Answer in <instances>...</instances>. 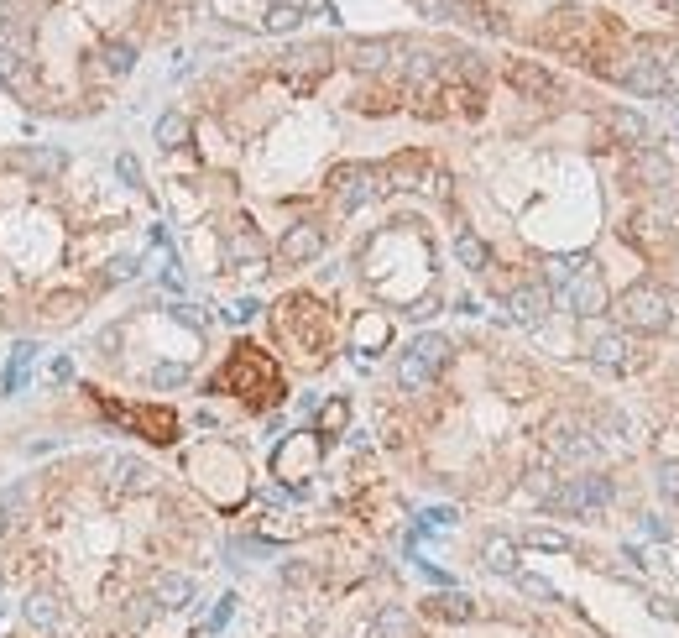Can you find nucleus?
Wrapping results in <instances>:
<instances>
[{"instance_id": "f257e3e1", "label": "nucleus", "mask_w": 679, "mask_h": 638, "mask_svg": "<svg viewBox=\"0 0 679 638\" xmlns=\"http://www.w3.org/2000/svg\"><path fill=\"white\" fill-rule=\"evenodd\" d=\"M617 319L627 330H638V335H659L669 330V293L664 288H653V283H632L622 299H617Z\"/></svg>"}, {"instance_id": "f03ea898", "label": "nucleus", "mask_w": 679, "mask_h": 638, "mask_svg": "<svg viewBox=\"0 0 679 638\" xmlns=\"http://www.w3.org/2000/svg\"><path fill=\"white\" fill-rule=\"evenodd\" d=\"M606 503H612V482L606 476H570L549 492V513H575V518H596Z\"/></svg>"}, {"instance_id": "7ed1b4c3", "label": "nucleus", "mask_w": 679, "mask_h": 638, "mask_svg": "<svg viewBox=\"0 0 679 638\" xmlns=\"http://www.w3.org/2000/svg\"><path fill=\"white\" fill-rule=\"evenodd\" d=\"M565 304L580 314V319H596V314H606V283H601V272H596V262L585 257V267L575 272V278L565 283Z\"/></svg>"}, {"instance_id": "20e7f679", "label": "nucleus", "mask_w": 679, "mask_h": 638, "mask_svg": "<svg viewBox=\"0 0 679 638\" xmlns=\"http://www.w3.org/2000/svg\"><path fill=\"white\" fill-rule=\"evenodd\" d=\"M377 194H382V173H377V168L356 163V168H340V173H335V199H340L345 215L361 210V204H371Z\"/></svg>"}, {"instance_id": "39448f33", "label": "nucleus", "mask_w": 679, "mask_h": 638, "mask_svg": "<svg viewBox=\"0 0 679 638\" xmlns=\"http://www.w3.org/2000/svg\"><path fill=\"white\" fill-rule=\"evenodd\" d=\"M413 6L424 11L429 21H455V27H476V32H502V21L476 11L471 0H413Z\"/></svg>"}, {"instance_id": "423d86ee", "label": "nucleus", "mask_w": 679, "mask_h": 638, "mask_svg": "<svg viewBox=\"0 0 679 638\" xmlns=\"http://www.w3.org/2000/svg\"><path fill=\"white\" fill-rule=\"evenodd\" d=\"M110 476V492H121V497H142V492H152V482H157V471L142 461V455H115V461L105 466Z\"/></svg>"}, {"instance_id": "0eeeda50", "label": "nucleus", "mask_w": 679, "mask_h": 638, "mask_svg": "<svg viewBox=\"0 0 679 638\" xmlns=\"http://www.w3.org/2000/svg\"><path fill=\"white\" fill-rule=\"evenodd\" d=\"M324 252V231L314 220H298V225H288L283 231V241H277V257H283L288 267H303V262H314Z\"/></svg>"}, {"instance_id": "6e6552de", "label": "nucleus", "mask_w": 679, "mask_h": 638, "mask_svg": "<svg viewBox=\"0 0 679 638\" xmlns=\"http://www.w3.org/2000/svg\"><path fill=\"white\" fill-rule=\"evenodd\" d=\"M549 450L559 455V461H575V466H580V461H596V450H601V445H596L591 435H585L580 424L554 419V424H549Z\"/></svg>"}, {"instance_id": "1a4fd4ad", "label": "nucleus", "mask_w": 679, "mask_h": 638, "mask_svg": "<svg viewBox=\"0 0 679 638\" xmlns=\"http://www.w3.org/2000/svg\"><path fill=\"white\" fill-rule=\"evenodd\" d=\"M617 79L627 89H638V95H664V89H669V74H664V58L659 53H638L627 68H617Z\"/></svg>"}, {"instance_id": "9d476101", "label": "nucleus", "mask_w": 679, "mask_h": 638, "mask_svg": "<svg viewBox=\"0 0 679 638\" xmlns=\"http://www.w3.org/2000/svg\"><path fill=\"white\" fill-rule=\"evenodd\" d=\"M194 597H199L194 576H183V571H157V576H152V602H157L162 612H183V607H194Z\"/></svg>"}, {"instance_id": "9b49d317", "label": "nucleus", "mask_w": 679, "mask_h": 638, "mask_svg": "<svg viewBox=\"0 0 679 638\" xmlns=\"http://www.w3.org/2000/svg\"><path fill=\"white\" fill-rule=\"evenodd\" d=\"M549 304H554V293H549L544 283H523V288L507 293V309H512V319H518V325H544Z\"/></svg>"}, {"instance_id": "f8f14e48", "label": "nucleus", "mask_w": 679, "mask_h": 638, "mask_svg": "<svg viewBox=\"0 0 679 638\" xmlns=\"http://www.w3.org/2000/svg\"><path fill=\"white\" fill-rule=\"evenodd\" d=\"M392 53H397V42H387V37H356L345 48V63L356 68V74H377V68L392 63Z\"/></svg>"}, {"instance_id": "ddd939ff", "label": "nucleus", "mask_w": 679, "mask_h": 638, "mask_svg": "<svg viewBox=\"0 0 679 638\" xmlns=\"http://www.w3.org/2000/svg\"><path fill=\"white\" fill-rule=\"evenodd\" d=\"M507 79H512V89H518V95H528V100H554V95H559L554 74H544L538 63H523V58L507 68Z\"/></svg>"}, {"instance_id": "4468645a", "label": "nucleus", "mask_w": 679, "mask_h": 638, "mask_svg": "<svg viewBox=\"0 0 679 638\" xmlns=\"http://www.w3.org/2000/svg\"><path fill=\"white\" fill-rule=\"evenodd\" d=\"M481 565L491 576H518L523 565H518V539H507V534H486L481 539Z\"/></svg>"}, {"instance_id": "2eb2a0df", "label": "nucleus", "mask_w": 679, "mask_h": 638, "mask_svg": "<svg viewBox=\"0 0 679 638\" xmlns=\"http://www.w3.org/2000/svg\"><path fill=\"white\" fill-rule=\"evenodd\" d=\"M21 618H27L37 633H58L63 628V602L53 591H32V597H21Z\"/></svg>"}, {"instance_id": "dca6fc26", "label": "nucleus", "mask_w": 679, "mask_h": 638, "mask_svg": "<svg viewBox=\"0 0 679 638\" xmlns=\"http://www.w3.org/2000/svg\"><path fill=\"white\" fill-rule=\"evenodd\" d=\"M632 173L643 178V189H669V194H674V163H669L664 152L643 147V152H638V163H632Z\"/></svg>"}, {"instance_id": "f3484780", "label": "nucleus", "mask_w": 679, "mask_h": 638, "mask_svg": "<svg viewBox=\"0 0 679 638\" xmlns=\"http://www.w3.org/2000/svg\"><path fill=\"white\" fill-rule=\"evenodd\" d=\"M21 168H27L32 178H42V184H48V178H63V168H68V152H63V147H27V152H21Z\"/></svg>"}, {"instance_id": "a211bd4d", "label": "nucleus", "mask_w": 679, "mask_h": 638, "mask_svg": "<svg viewBox=\"0 0 679 638\" xmlns=\"http://www.w3.org/2000/svg\"><path fill=\"white\" fill-rule=\"evenodd\" d=\"M371 638H418L413 612L397 607V602H387V607L377 612V623H371Z\"/></svg>"}, {"instance_id": "6ab92c4d", "label": "nucleus", "mask_w": 679, "mask_h": 638, "mask_svg": "<svg viewBox=\"0 0 679 638\" xmlns=\"http://www.w3.org/2000/svg\"><path fill=\"white\" fill-rule=\"evenodd\" d=\"M429 612H434V618H444V623H471L476 618V602L465 597V591H434Z\"/></svg>"}, {"instance_id": "aec40b11", "label": "nucleus", "mask_w": 679, "mask_h": 638, "mask_svg": "<svg viewBox=\"0 0 679 638\" xmlns=\"http://www.w3.org/2000/svg\"><path fill=\"white\" fill-rule=\"evenodd\" d=\"M627 351H632V346H627L622 335H596V340H591V351H585V356H591L596 367H606V372H622L627 361H632Z\"/></svg>"}, {"instance_id": "412c9836", "label": "nucleus", "mask_w": 679, "mask_h": 638, "mask_svg": "<svg viewBox=\"0 0 679 638\" xmlns=\"http://www.w3.org/2000/svg\"><path fill=\"white\" fill-rule=\"evenodd\" d=\"M612 131L622 136V142H627L632 152H643V147H653V131H648V121L638 116V110H612Z\"/></svg>"}, {"instance_id": "4be33fe9", "label": "nucleus", "mask_w": 679, "mask_h": 638, "mask_svg": "<svg viewBox=\"0 0 679 638\" xmlns=\"http://www.w3.org/2000/svg\"><path fill=\"white\" fill-rule=\"evenodd\" d=\"M189 131H194L189 116H183V110H168V116H157V131H152V136H157L162 152H178L183 142H189Z\"/></svg>"}, {"instance_id": "5701e85b", "label": "nucleus", "mask_w": 679, "mask_h": 638, "mask_svg": "<svg viewBox=\"0 0 679 638\" xmlns=\"http://www.w3.org/2000/svg\"><path fill=\"white\" fill-rule=\"evenodd\" d=\"M397 68H403V79H429L434 68H439V58L429 53V48H413V42H397Z\"/></svg>"}, {"instance_id": "b1692460", "label": "nucleus", "mask_w": 679, "mask_h": 638, "mask_svg": "<svg viewBox=\"0 0 679 638\" xmlns=\"http://www.w3.org/2000/svg\"><path fill=\"white\" fill-rule=\"evenodd\" d=\"M455 257H460V267L486 272V267H491V246H486L476 231H460V236H455Z\"/></svg>"}, {"instance_id": "393cba45", "label": "nucleus", "mask_w": 679, "mask_h": 638, "mask_svg": "<svg viewBox=\"0 0 679 638\" xmlns=\"http://www.w3.org/2000/svg\"><path fill=\"white\" fill-rule=\"evenodd\" d=\"M408 351H413L418 361H424V367H429V372H439V367H444V361H450V340H444V335H418V340H413V346H408Z\"/></svg>"}, {"instance_id": "a878e982", "label": "nucleus", "mask_w": 679, "mask_h": 638, "mask_svg": "<svg viewBox=\"0 0 679 638\" xmlns=\"http://www.w3.org/2000/svg\"><path fill=\"white\" fill-rule=\"evenodd\" d=\"M183 382H189V367H183V361H157V367L147 372V387H157V393L183 387Z\"/></svg>"}, {"instance_id": "bb28decb", "label": "nucleus", "mask_w": 679, "mask_h": 638, "mask_svg": "<svg viewBox=\"0 0 679 638\" xmlns=\"http://www.w3.org/2000/svg\"><path fill=\"white\" fill-rule=\"evenodd\" d=\"M523 544H533V550H549V555H570V550H575V539L559 534V529H528Z\"/></svg>"}, {"instance_id": "cd10ccee", "label": "nucleus", "mask_w": 679, "mask_h": 638, "mask_svg": "<svg viewBox=\"0 0 679 638\" xmlns=\"http://www.w3.org/2000/svg\"><path fill=\"white\" fill-rule=\"evenodd\" d=\"M512 581H518V591H523L528 602H559V591H554V581H544V576H538V571H518V576H512Z\"/></svg>"}, {"instance_id": "c85d7f7f", "label": "nucleus", "mask_w": 679, "mask_h": 638, "mask_svg": "<svg viewBox=\"0 0 679 638\" xmlns=\"http://www.w3.org/2000/svg\"><path fill=\"white\" fill-rule=\"evenodd\" d=\"M397 382H403V387H429V382H434V372H429L413 351H403V356H397Z\"/></svg>"}, {"instance_id": "c756f323", "label": "nucleus", "mask_w": 679, "mask_h": 638, "mask_svg": "<svg viewBox=\"0 0 679 638\" xmlns=\"http://www.w3.org/2000/svg\"><path fill=\"white\" fill-rule=\"evenodd\" d=\"M32 356H37V340H21L16 356H11V367H6V387L16 393V382H27V367H32Z\"/></svg>"}, {"instance_id": "7c9ffc66", "label": "nucleus", "mask_w": 679, "mask_h": 638, "mask_svg": "<svg viewBox=\"0 0 679 638\" xmlns=\"http://www.w3.org/2000/svg\"><path fill=\"white\" fill-rule=\"evenodd\" d=\"M105 68H110V74H131L136 48H131V42H105Z\"/></svg>"}, {"instance_id": "2f4dec72", "label": "nucleus", "mask_w": 679, "mask_h": 638, "mask_svg": "<svg viewBox=\"0 0 679 638\" xmlns=\"http://www.w3.org/2000/svg\"><path fill=\"white\" fill-rule=\"evenodd\" d=\"M298 21H303L298 6H267V21H262V27H267V32H293Z\"/></svg>"}, {"instance_id": "473e14b6", "label": "nucleus", "mask_w": 679, "mask_h": 638, "mask_svg": "<svg viewBox=\"0 0 679 638\" xmlns=\"http://www.w3.org/2000/svg\"><path fill=\"white\" fill-rule=\"evenodd\" d=\"M136 278V257H115V262H105V283L115 288V283H131Z\"/></svg>"}, {"instance_id": "72a5a7b5", "label": "nucleus", "mask_w": 679, "mask_h": 638, "mask_svg": "<svg viewBox=\"0 0 679 638\" xmlns=\"http://www.w3.org/2000/svg\"><path fill=\"white\" fill-rule=\"evenodd\" d=\"M115 173H121V184L142 189V168H136V157H131V152H121V157H115Z\"/></svg>"}, {"instance_id": "f704fd0d", "label": "nucleus", "mask_w": 679, "mask_h": 638, "mask_svg": "<svg viewBox=\"0 0 679 638\" xmlns=\"http://www.w3.org/2000/svg\"><path fill=\"white\" fill-rule=\"evenodd\" d=\"M554 487H559V482H554L549 471H533V476H528V492L538 497V503H549V492H554Z\"/></svg>"}, {"instance_id": "c9c22d12", "label": "nucleus", "mask_w": 679, "mask_h": 638, "mask_svg": "<svg viewBox=\"0 0 679 638\" xmlns=\"http://www.w3.org/2000/svg\"><path fill=\"white\" fill-rule=\"evenodd\" d=\"M659 487L679 503V461H664V466H659Z\"/></svg>"}, {"instance_id": "e433bc0d", "label": "nucleus", "mask_w": 679, "mask_h": 638, "mask_svg": "<svg viewBox=\"0 0 679 638\" xmlns=\"http://www.w3.org/2000/svg\"><path fill=\"white\" fill-rule=\"evenodd\" d=\"M345 419H350V408H345V403L335 398L330 408H324V419H319V424H324V429H345Z\"/></svg>"}, {"instance_id": "4c0bfd02", "label": "nucleus", "mask_w": 679, "mask_h": 638, "mask_svg": "<svg viewBox=\"0 0 679 638\" xmlns=\"http://www.w3.org/2000/svg\"><path fill=\"white\" fill-rule=\"evenodd\" d=\"M643 529H648L653 539H669V534H674V523H669V518H659V513H648V518H643Z\"/></svg>"}, {"instance_id": "58836bf2", "label": "nucleus", "mask_w": 679, "mask_h": 638, "mask_svg": "<svg viewBox=\"0 0 679 638\" xmlns=\"http://www.w3.org/2000/svg\"><path fill=\"white\" fill-rule=\"evenodd\" d=\"M173 319H178V325H194V330H204V325H209V319H204L199 309H189V304H178V309H173Z\"/></svg>"}, {"instance_id": "ea45409f", "label": "nucleus", "mask_w": 679, "mask_h": 638, "mask_svg": "<svg viewBox=\"0 0 679 638\" xmlns=\"http://www.w3.org/2000/svg\"><path fill=\"white\" fill-rule=\"evenodd\" d=\"M256 309H262V304H256V299H241L236 309H230V319H236V325H246V319H256Z\"/></svg>"}, {"instance_id": "a19ab883", "label": "nucleus", "mask_w": 679, "mask_h": 638, "mask_svg": "<svg viewBox=\"0 0 679 638\" xmlns=\"http://www.w3.org/2000/svg\"><path fill=\"white\" fill-rule=\"evenodd\" d=\"M648 607H653V618H669V623L679 618V607H674V602H664V597H653Z\"/></svg>"}, {"instance_id": "79ce46f5", "label": "nucleus", "mask_w": 679, "mask_h": 638, "mask_svg": "<svg viewBox=\"0 0 679 638\" xmlns=\"http://www.w3.org/2000/svg\"><path fill=\"white\" fill-rule=\"evenodd\" d=\"M361 340H387V325H382V319H366V325H361Z\"/></svg>"}, {"instance_id": "37998d69", "label": "nucleus", "mask_w": 679, "mask_h": 638, "mask_svg": "<svg viewBox=\"0 0 679 638\" xmlns=\"http://www.w3.org/2000/svg\"><path fill=\"white\" fill-rule=\"evenodd\" d=\"M53 377H58V382H68V377H74V361L58 356V361H53Z\"/></svg>"}, {"instance_id": "c03bdc74", "label": "nucleus", "mask_w": 679, "mask_h": 638, "mask_svg": "<svg viewBox=\"0 0 679 638\" xmlns=\"http://www.w3.org/2000/svg\"><path fill=\"white\" fill-rule=\"evenodd\" d=\"M0 534H6V508H0Z\"/></svg>"}]
</instances>
